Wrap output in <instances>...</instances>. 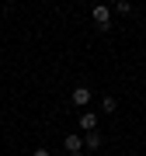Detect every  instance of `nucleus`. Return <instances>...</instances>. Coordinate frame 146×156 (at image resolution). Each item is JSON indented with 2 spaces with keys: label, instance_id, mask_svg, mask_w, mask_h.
Instances as JSON below:
<instances>
[{
  "label": "nucleus",
  "instance_id": "1",
  "mask_svg": "<svg viewBox=\"0 0 146 156\" xmlns=\"http://www.w3.org/2000/svg\"><path fill=\"white\" fill-rule=\"evenodd\" d=\"M90 17H94V24H101V28H108V24H111V11H108L104 4H97L94 11H90Z\"/></svg>",
  "mask_w": 146,
  "mask_h": 156
},
{
  "label": "nucleus",
  "instance_id": "2",
  "mask_svg": "<svg viewBox=\"0 0 146 156\" xmlns=\"http://www.w3.org/2000/svg\"><path fill=\"white\" fill-rule=\"evenodd\" d=\"M63 146H66V153H80V149H84L80 135H66V139H63Z\"/></svg>",
  "mask_w": 146,
  "mask_h": 156
},
{
  "label": "nucleus",
  "instance_id": "3",
  "mask_svg": "<svg viewBox=\"0 0 146 156\" xmlns=\"http://www.w3.org/2000/svg\"><path fill=\"white\" fill-rule=\"evenodd\" d=\"M80 125H84L87 132H94V128H97V115L94 111H84V115H80Z\"/></svg>",
  "mask_w": 146,
  "mask_h": 156
},
{
  "label": "nucleus",
  "instance_id": "4",
  "mask_svg": "<svg viewBox=\"0 0 146 156\" xmlns=\"http://www.w3.org/2000/svg\"><path fill=\"white\" fill-rule=\"evenodd\" d=\"M87 101H90V90H87V87H77V90H73V104H80V108H84Z\"/></svg>",
  "mask_w": 146,
  "mask_h": 156
},
{
  "label": "nucleus",
  "instance_id": "5",
  "mask_svg": "<svg viewBox=\"0 0 146 156\" xmlns=\"http://www.w3.org/2000/svg\"><path fill=\"white\" fill-rule=\"evenodd\" d=\"M87 146H90V149H97V146H101V135H97V132H87Z\"/></svg>",
  "mask_w": 146,
  "mask_h": 156
},
{
  "label": "nucleus",
  "instance_id": "6",
  "mask_svg": "<svg viewBox=\"0 0 146 156\" xmlns=\"http://www.w3.org/2000/svg\"><path fill=\"white\" fill-rule=\"evenodd\" d=\"M101 108H104V111H115V108H118V101H115V97H104V101H101Z\"/></svg>",
  "mask_w": 146,
  "mask_h": 156
},
{
  "label": "nucleus",
  "instance_id": "7",
  "mask_svg": "<svg viewBox=\"0 0 146 156\" xmlns=\"http://www.w3.org/2000/svg\"><path fill=\"white\" fill-rule=\"evenodd\" d=\"M31 156H49V149H35V153H31Z\"/></svg>",
  "mask_w": 146,
  "mask_h": 156
},
{
  "label": "nucleus",
  "instance_id": "8",
  "mask_svg": "<svg viewBox=\"0 0 146 156\" xmlns=\"http://www.w3.org/2000/svg\"><path fill=\"white\" fill-rule=\"evenodd\" d=\"M66 156H84V153H66Z\"/></svg>",
  "mask_w": 146,
  "mask_h": 156
}]
</instances>
